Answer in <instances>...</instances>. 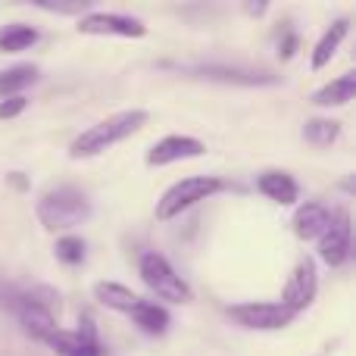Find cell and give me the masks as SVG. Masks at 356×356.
<instances>
[{"label": "cell", "mask_w": 356, "mask_h": 356, "mask_svg": "<svg viewBox=\"0 0 356 356\" xmlns=\"http://www.w3.org/2000/svg\"><path fill=\"white\" fill-rule=\"evenodd\" d=\"M147 110H122V113H113V116L100 119L97 125L85 129L72 144H69V156L72 160H88V156H97L104 150L116 147L122 144L125 138H131L135 131H141L147 125Z\"/></svg>", "instance_id": "6da1fadb"}, {"label": "cell", "mask_w": 356, "mask_h": 356, "mask_svg": "<svg viewBox=\"0 0 356 356\" xmlns=\"http://www.w3.org/2000/svg\"><path fill=\"white\" fill-rule=\"evenodd\" d=\"M35 213H38V222L47 232H69V228L85 225L94 209L81 188H75V184H56V188L41 194Z\"/></svg>", "instance_id": "7a4b0ae2"}, {"label": "cell", "mask_w": 356, "mask_h": 356, "mask_svg": "<svg viewBox=\"0 0 356 356\" xmlns=\"http://www.w3.org/2000/svg\"><path fill=\"white\" fill-rule=\"evenodd\" d=\"M225 191V181L216 175H191V178H181L175 181L166 194L156 200V219L160 222H169L175 216H181L184 209L197 207L200 200H209L213 194Z\"/></svg>", "instance_id": "3957f363"}, {"label": "cell", "mask_w": 356, "mask_h": 356, "mask_svg": "<svg viewBox=\"0 0 356 356\" xmlns=\"http://www.w3.org/2000/svg\"><path fill=\"white\" fill-rule=\"evenodd\" d=\"M138 275H141V282L147 284L160 300H169V303H191L194 300L191 284L169 266V259L163 257V253H144L141 263H138Z\"/></svg>", "instance_id": "277c9868"}, {"label": "cell", "mask_w": 356, "mask_h": 356, "mask_svg": "<svg viewBox=\"0 0 356 356\" xmlns=\"http://www.w3.org/2000/svg\"><path fill=\"white\" fill-rule=\"evenodd\" d=\"M228 316H232L241 328H250V332H282V328H288L291 322H294V313L275 300L234 303V307H228Z\"/></svg>", "instance_id": "5b68a950"}, {"label": "cell", "mask_w": 356, "mask_h": 356, "mask_svg": "<svg viewBox=\"0 0 356 356\" xmlns=\"http://www.w3.org/2000/svg\"><path fill=\"white\" fill-rule=\"evenodd\" d=\"M175 69H178V72H188L191 79L222 81V85H244V88L278 85V75L266 72V69H247V66H222V63H194V66H175Z\"/></svg>", "instance_id": "8992f818"}, {"label": "cell", "mask_w": 356, "mask_h": 356, "mask_svg": "<svg viewBox=\"0 0 356 356\" xmlns=\"http://www.w3.org/2000/svg\"><path fill=\"white\" fill-rule=\"evenodd\" d=\"M350 209L341 203V207L332 209V219H328L325 234L319 238V259L332 269L344 266L350 259Z\"/></svg>", "instance_id": "52a82bcc"}, {"label": "cell", "mask_w": 356, "mask_h": 356, "mask_svg": "<svg viewBox=\"0 0 356 356\" xmlns=\"http://www.w3.org/2000/svg\"><path fill=\"white\" fill-rule=\"evenodd\" d=\"M319 294V269H316V259L300 257L291 272L288 284H284V294H282V307H288L291 313H303L309 303L316 300Z\"/></svg>", "instance_id": "ba28073f"}, {"label": "cell", "mask_w": 356, "mask_h": 356, "mask_svg": "<svg viewBox=\"0 0 356 356\" xmlns=\"http://www.w3.org/2000/svg\"><path fill=\"white\" fill-rule=\"evenodd\" d=\"M75 29L81 35H110V38H144L147 35V25L135 16H122V13H88L79 16Z\"/></svg>", "instance_id": "9c48e42d"}, {"label": "cell", "mask_w": 356, "mask_h": 356, "mask_svg": "<svg viewBox=\"0 0 356 356\" xmlns=\"http://www.w3.org/2000/svg\"><path fill=\"white\" fill-rule=\"evenodd\" d=\"M207 154V144L191 135H166L147 150V166H172L178 160H194Z\"/></svg>", "instance_id": "30bf717a"}, {"label": "cell", "mask_w": 356, "mask_h": 356, "mask_svg": "<svg viewBox=\"0 0 356 356\" xmlns=\"http://www.w3.org/2000/svg\"><path fill=\"white\" fill-rule=\"evenodd\" d=\"M257 191L266 200L278 203V207H291L300 197V184L294 181V175L282 172V169H269V172L257 175Z\"/></svg>", "instance_id": "8fae6325"}, {"label": "cell", "mask_w": 356, "mask_h": 356, "mask_svg": "<svg viewBox=\"0 0 356 356\" xmlns=\"http://www.w3.org/2000/svg\"><path fill=\"white\" fill-rule=\"evenodd\" d=\"M328 219H332V209H328L325 203L309 200V203H303V207H297L291 225H294V234L300 241H319L328 228Z\"/></svg>", "instance_id": "7c38bea8"}, {"label": "cell", "mask_w": 356, "mask_h": 356, "mask_svg": "<svg viewBox=\"0 0 356 356\" xmlns=\"http://www.w3.org/2000/svg\"><path fill=\"white\" fill-rule=\"evenodd\" d=\"M13 313L19 316L25 334H31V338H38V341H44L50 332H56L54 313L44 309V307H38V303H31V300H22V291H19V300H16V307H13Z\"/></svg>", "instance_id": "4fadbf2b"}, {"label": "cell", "mask_w": 356, "mask_h": 356, "mask_svg": "<svg viewBox=\"0 0 356 356\" xmlns=\"http://www.w3.org/2000/svg\"><path fill=\"white\" fill-rule=\"evenodd\" d=\"M347 35H350V19H334V22L325 29V35L316 41L313 56H309V66H313L316 72H319V69H325L328 63L334 60V54L341 50V44H344Z\"/></svg>", "instance_id": "5bb4252c"}, {"label": "cell", "mask_w": 356, "mask_h": 356, "mask_svg": "<svg viewBox=\"0 0 356 356\" xmlns=\"http://www.w3.org/2000/svg\"><path fill=\"white\" fill-rule=\"evenodd\" d=\"M44 344L54 347L56 356H104V344H91L85 341L79 332H66V328H56L44 338Z\"/></svg>", "instance_id": "9a60e30c"}, {"label": "cell", "mask_w": 356, "mask_h": 356, "mask_svg": "<svg viewBox=\"0 0 356 356\" xmlns=\"http://www.w3.org/2000/svg\"><path fill=\"white\" fill-rule=\"evenodd\" d=\"M131 322H135L141 332L147 334H166L169 325H172V319H169V309L160 307V303L154 300H138L135 307H131Z\"/></svg>", "instance_id": "2e32d148"}, {"label": "cell", "mask_w": 356, "mask_h": 356, "mask_svg": "<svg viewBox=\"0 0 356 356\" xmlns=\"http://www.w3.org/2000/svg\"><path fill=\"white\" fill-rule=\"evenodd\" d=\"M353 97H356V75L344 72L341 79H334V81H328L325 88H319L309 100H313L316 106H347Z\"/></svg>", "instance_id": "e0dca14e"}, {"label": "cell", "mask_w": 356, "mask_h": 356, "mask_svg": "<svg viewBox=\"0 0 356 356\" xmlns=\"http://www.w3.org/2000/svg\"><path fill=\"white\" fill-rule=\"evenodd\" d=\"M38 81V66L35 63H19L13 69L0 72V100L6 97H22V91Z\"/></svg>", "instance_id": "ac0fdd59"}, {"label": "cell", "mask_w": 356, "mask_h": 356, "mask_svg": "<svg viewBox=\"0 0 356 356\" xmlns=\"http://www.w3.org/2000/svg\"><path fill=\"white\" fill-rule=\"evenodd\" d=\"M94 297H97L106 309H116V313H131V307L141 300L135 291L119 282H97L94 284Z\"/></svg>", "instance_id": "d6986e66"}, {"label": "cell", "mask_w": 356, "mask_h": 356, "mask_svg": "<svg viewBox=\"0 0 356 356\" xmlns=\"http://www.w3.org/2000/svg\"><path fill=\"white\" fill-rule=\"evenodd\" d=\"M31 44H38V31L25 22H13L0 29V54H19L29 50Z\"/></svg>", "instance_id": "ffe728a7"}, {"label": "cell", "mask_w": 356, "mask_h": 356, "mask_svg": "<svg viewBox=\"0 0 356 356\" xmlns=\"http://www.w3.org/2000/svg\"><path fill=\"white\" fill-rule=\"evenodd\" d=\"M303 138H307L313 147H332L341 138V122H334V119H307Z\"/></svg>", "instance_id": "44dd1931"}, {"label": "cell", "mask_w": 356, "mask_h": 356, "mask_svg": "<svg viewBox=\"0 0 356 356\" xmlns=\"http://www.w3.org/2000/svg\"><path fill=\"white\" fill-rule=\"evenodd\" d=\"M54 250H56V259H60V263H66V266L85 263V241L75 238V234H63V238L56 241Z\"/></svg>", "instance_id": "7402d4cb"}, {"label": "cell", "mask_w": 356, "mask_h": 356, "mask_svg": "<svg viewBox=\"0 0 356 356\" xmlns=\"http://www.w3.org/2000/svg\"><path fill=\"white\" fill-rule=\"evenodd\" d=\"M22 300L38 303V307L50 309V313H54V309L60 307V294H56V291L50 288V284H38V288H31V291H22Z\"/></svg>", "instance_id": "603a6c76"}, {"label": "cell", "mask_w": 356, "mask_h": 356, "mask_svg": "<svg viewBox=\"0 0 356 356\" xmlns=\"http://www.w3.org/2000/svg\"><path fill=\"white\" fill-rule=\"evenodd\" d=\"M38 10L56 13V16H81L88 10V3H38Z\"/></svg>", "instance_id": "cb8c5ba5"}, {"label": "cell", "mask_w": 356, "mask_h": 356, "mask_svg": "<svg viewBox=\"0 0 356 356\" xmlns=\"http://www.w3.org/2000/svg\"><path fill=\"white\" fill-rule=\"evenodd\" d=\"M25 106H29V100H25V97H6V100H0V119H16L19 113H25Z\"/></svg>", "instance_id": "d4e9b609"}, {"label": "cell", "mask_w": 356, "mask_h": 356, "mask_svg": "<svg viewBox=\"0 0 356 356\" xmlns=\"http://www.w3.org/2000/svg\"><path fill=\"white\" fill-rule=\"evenodd\" d=\"M297 44H300V38H297V31H284L282 35V41H278V56L282 60H291V56L297 54Z\"/></svg>", "instance_id": "484cf974"}, {"label": "cell", "mask_w": 356, "mask_h": 356, "mask_svg": "<svg viewBox=\"0 0 356 356\" xmlns=\"http://www.w3.org/2000/svg\"><path fill=\"white\" fill-rule=\"evenodd\" d=\"M16 300H19V291L0 282V309H13L16 307Z\"/></svg>", "instance_id": "4316f807"}, {"label": "cell", "mask_w": 356, "mask_h": 356, "mask_svg": "<svg viewBox=\"0 0 356 356\" xmlns=\"http://www.w3.org/2000/svg\"><path fill=\"white\" fill-rule=\"evenodd\" d=\"M6 181H10L16 191H29V178H25L22 172H10L6 175Z\"/></svg>", "instance_id": "83f0119b"}, {"label": "cell", "mask_w": 356, "mask_h": 356, "mask_svg": "<svg viewBox=\"0 0 356 356\" xmlns=\"http://www.w3.org/2000/svg\"><path fill=\"white\" fill-rule=\"evenodd\" d=\"M247 13H253V16H259V13H266V3H250V6H247Z\"/></svg>", "instance_id": "f1b7e54d"}]
</instances>
